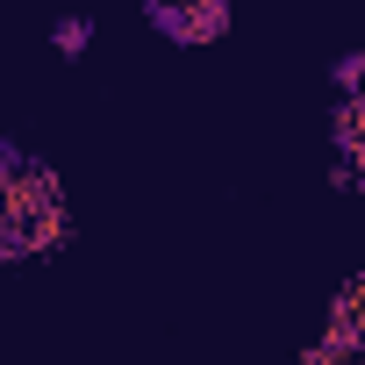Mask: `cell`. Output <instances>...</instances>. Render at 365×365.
Returning <instances> with one entry per match:
<instances>
[{"mask_svg": "<svg viewBox=\"0 0 365 365\" xmlns=\"http://www.w3.org/2000/svg\"><path fill=\"white\" fill-rule=\"evenodd\" d=\"M86 43V22H58V51H79Z\"/></svg>", "mask_w": 365, "mask_h": 365, "instance_id": "6da1fadb", "label": "cell"}]
</instances>
